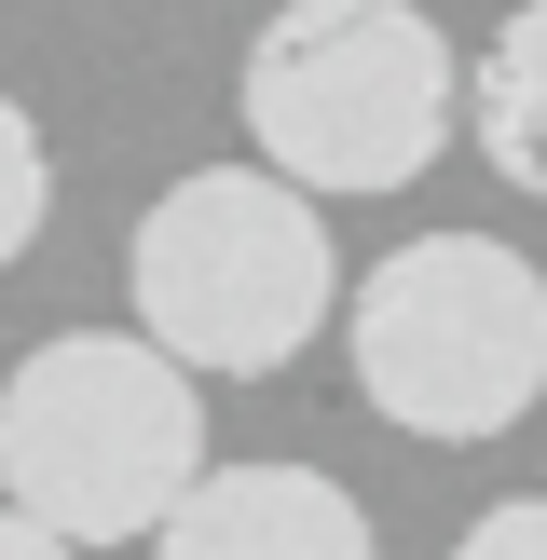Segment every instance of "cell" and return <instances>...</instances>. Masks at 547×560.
Masks as SVG:
<instances>
[{"label": "cell", "mask_w": 547, "mask_h": 560, "mask_svg": "<svg viewBox=\"0 0 547 560\" xmlns=\"http://www.w3.org/2000/svg\"><path fill=\"white\" fill-rule=\"evenodd\" d=\"M452 560H547V492H507V506H479Z\"/></svg>", "instance_id": "ba28073f"}, {"label": "cell", "mask_w": 547, "mask_h": 560, "mask_svg": "<svg viewBox=\"0 0 547 560\" xmlns=\"http://www.w3.org/2000/svg\"><path fill=\"white\" fill-rule=\"evenodd\" d=\"M0 560H82V547H69V534H55V520H27V506H14V492H0Z\"/></svg>", "instance_id": "9c48e42d"}, {"label": "cell", "mask_w": 547, "mask_h": 560, "mask_svg": "<svg viewBox=\"0 0 547 560\" xmlns=\"http://www.w3.org/2000/svg\"><path fill=\"white\" fill-rule=\"evenodd\" d=\"M465 137L507 191L547 206V0H507V27L465 55Z\"/></svg>", "instance_id": "8992f818"}, {"label": "cell", "mask_w": 547, "mask_h": 560, "mask_svg": "<svg viewBox=\"0 0 547 560\" xmlns=\"http://www.w3.org/2000/svg\"><path fill=\"white\" fill-rule=\"evenodd\" d=\"M42 219H55V151H42V124L0 96V273L42 246Z\"/></svg>", "instance_id": "52a82bcc"}, {"label": "cell", "mask_w": 547, "mask_h": 560, "mask_svg": "<svg viewBox=\"0 0 547 560\" xmlns=\"http://www.w3.org/2000/svg\"><path fill=\"white\" fill-rule=\"evenodd\" d=\"M356 397L397 438L479 452L547 397V273L492 233H410L397 260L356 273Z\"/></svg>", "instance_id": "277c9868"}, {"label": "cell", "mask_w": 547, "mask_h": 560, "mask_svg": "<svg viewBox=\"0 0 547 560\" xmlns=\"http://www.w3.org/2000/svg\"><path fill=\"white\" fill-rule=\"evenodd\" d=\"M191 355L151 328H69L0 383V492L55 520L69 547H137L164 534L191 479H206V397Z\"/></svg>", "instance_id": "7a4b0ae2"}, {"label": "cell", "mask_w": 547, "mask_h": 560, "mask_svg": "<svg viewBox=\"0 0 547 560\" xmlns=\"http://www.w3.org/2000/svg\"><path fill=\"white\" fill-rule=\"evenodd\" d=\"M151 560H383V547H370V506L315 465H206L164 506Z\"/></svg>", "instance_id": "5b68a950"}, {"label": "cell", "mask_w": 547, "mask_h": 560, "mask_svg": "<svg viewBox=\"0 0 547 560\" xmlns=\"http://www.w3.org/2000/svg\"><path fill=\"white\" fill-rule=\"evenodd\" d=\"M233 109L301 191H410L465 124V55L424 0H274Z\"/></svg>", "instance_id": "6da1fadb"}, {"label": "cell", "mask_w": 547, "mask_h": 560, "mask_svg": "<svg viewBox=\"0 0 547 560\" xmlns=\"http://www.w3.org/2000/svg\"><path fill=\"white\" fill-rule=\"evenodd\" d=\"M124 301L164 355L219 383H274L328 315H342V246L315 191L274 164H191L151 219L124 233Z\"/></svg>", "instance_id": "3957f363"}]
</instances>
